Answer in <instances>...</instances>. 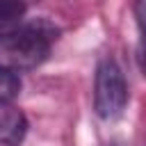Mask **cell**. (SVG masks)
<instances>
[{
	"label": "cell",
	"instance_id": "cell-3",
	"mask_svg": "<svg viewBox=\"0 0 146 146\" xmlns=\"http://www.w3.org/2000/svg\"><path fill=\"white\" fill-rule=\"evenodd\" d=\"M27 135L25 114L11 105V100H0V144L18 146Z\"/></svg>",
	"mask_w": 146,
	"mask_h": 146
},
{
	"label": "cell",
	"instance_id": "cell-2",
	"mask_svg": "<svg viewBox=\"0 0 146 146\" xmlns=\"http://www.w3.org/2000/svg\"><path fill=\"white\" fill-rule=\"evenodd\" d=\"M128 105V82L121 66L112 57H103L94 80V110L100 119H116Z\"/></svg>",
	"mask_w": 146,
	"mask_h": 146
},
{
	"label": "cell",
	"instance_id": "cell-1",
	"mask_svg": "<svg viewBox=\"0 0 146 146\" xmlns=\"http://www.w3.org/2000/svg\"><path fill=\"white\" fill-rule=\"evenodd\" d=\"M55 39L57 30L48 21H32L0 32V68L14 73L36 68L48 59Z\"/></svg>",
	"mask_w": 146,
	"mask_h": 146
},
{
	"label": "cell",
	"instance_id": "cell-4",
	"mask_svg": "<svg viewBox=\"0 0 146 146\" xmlns=\"http://www.w3.org/2000/svg\"><path fill=\"white\" fill-rule=\"evenodd\" d=\"M25 9H27L25 0H0V32L21 25Z\"/></svg>",
	"mask_w": 146,
	"mask_h": 146
},
{
	"label": "cell",
	"instance_id": "cell-5",
	"mask_svg": "<svg viewBox=\"0 0 146 146\" xmlns=\"http://www.w3.org/2000/svg\"><path fill=\"white\" fill-rule=\"evenodd\" d=\"M21 91V78L14 71L0 68V100H11Z\"/></svg>",
	"mask_w": 146,
	"mask_h": 146
},
{
	"label": "cell",
	"instance_id": "cell-6",
	"mask_svg": "<svg viewBox=\"0 0 146 146\" xmlns=\"http://www.w3.org/2000/svg\"><path fill=\"white\" fill-rule=\"evenodd\" d=\"M139 55H141V66L146 71V0L139 5Z\"/></svg>",
	"mask_w": 146,
	"mask_h": 146
}]
</instances>
